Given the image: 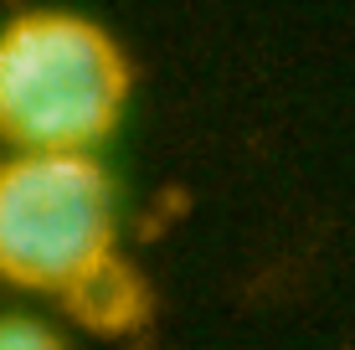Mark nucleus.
Here are the masks:
<instances>
[{"label":"nucleus","instance_id":"1","mask_svg":"<svg viewBox=\"0 0 355 350\" xmlns=\"http://www.w3.org/2000/svg\"><path fill=\"white\" fill-rule=\"evenodd\" d=\"M129 103V57L98 21L26 10L0 26V134L16 150H98Z\"/></svg>","mask_w":355,"mask_h":350},{"label":"nucleus","instance_id":"2","mask_svg":"<svg viewBox=\"0 0 355 350\" xmlns=\"http://www.w3.org/2000/svg\"><path fill=\"white\" fill-rule=\"evenodd\" d=\"M114 180L93 150H16L0 165V279L78 299L114 268Z\"/></svg>","mask_w":355,"mask_h":350},{"label":"nucleus","instance_id":"3","mask_svg":"<svg viewBox=\"0 0 355 350\" xmlns=\"http://www.w3.org/2000/svg\"><path fill=\"white\" fill-rule=\"evenodd\" d=\"M0 350H62V340H57L42 320L0 315Z\"/></svg>","mask_w":355,"mask_h":350}]
</instances>
